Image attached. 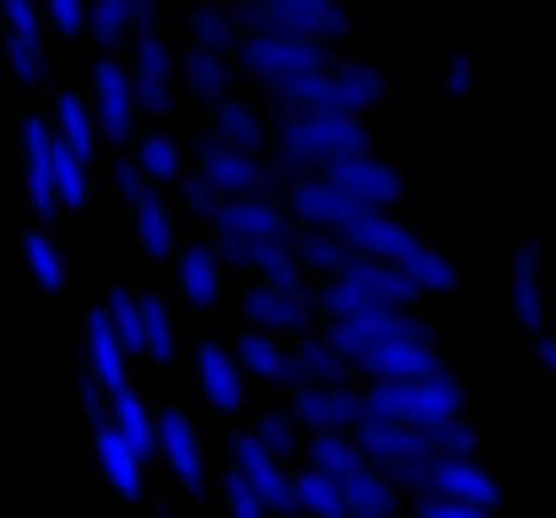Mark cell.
Returning <instances> with one entry per match:
<instances>
[{
	"instance_id": "6da1fadb",
	"label": "cell",
	"mask_w": 556,
	"mask_h": 518,
	"mask_svg": "<svg viewBox=\"0 0 556 518\" xmlns=\"http://www.w3.org/2000/svg\"><path fill=\"white\" fill-rule=\"evenodd\" d=\"M368 405H372V416H389V421H405V427H432V421L459 416L465 389H459V378L443 367V372L405 378V383H372Z\"/></svg>"
},
{
	"instance_id": "7a4b0ae2",
	"label": "cell",
	"mask_w": 556,
	"mask_h": 518,
	"mask_svg": "<svg viewBox=\"0 0 556 518\" xmlns=\"http://www.w3.org/2000/svg\"><path fill=\"white\" fill-rule=\"evenodd\" d=\"M194 157H200V173H205L216 189H227V194L281 200V189H287V178L276 173V163H254V152H238V147H227V141L211 136V130L194 136Z\"/></svg>"
},
{
	"instance_id": "3957f363",
	"label": "cell",
	"mask_w": 556,
	"mask_h": 518,
	"mask_svg": "<svg viewBox=\"0 0 556 518\" xmlns=\"http://www.w3.org/2000/svg\"><path fill=\"white\" fill-rule=\"evenodd\" d=\"M232 22L249 27V33H265V38H336L346 33V11L336 0L325 5H270V0H238L232 5Z\"/></svg>"
},
{
	"instance_id": "277c9868",
	"label": "cell",
	"mask_w": 556,
	"mask_h": 518,
	"mask_svg": "<svg viewBox=\"0 0 556 518\" xmlns=\"http://www.w3.org/2000/svg\"><path fill=\"white\" fill-rule=\"evenodd\" d=\"M325 341L336 345L341 356H368L378 345H432V325L427 319H416V314H405V308H378V314H357V319H336L330 325V336Z\"/></svg>"
},
{
	"instance_id": "5b68a950",
	"label": "cell",
	"mask_w": 556,
	"mask_h": 518,
	"mask_svg": "<svg viewBox=\"0 0 556 518\" xmlns=\"http://www.w3.org/2000/svg\"><path fill=\"white\" fill-rule=\"evenodd\" d=\"M243 65L265 81H281V76H308V71H336L341 60L325 49V43H308V38H265V33H249L238 43Z\"/></svg>"
},
{
	"instance_id": "8992f818",
	"label": "cell",
	"mask_w": 556,
	"mask_h": 518,
	"mask_svg": "<svg viewBox=\"0 0 556 518\" xmlns=\"http://www.w3.org/2000/svg\"><path fill=\"white\" fill-rule=\"evenodd\" d=\"M232 465L249 476V487L260 492V503H265L270 514H303V503H298V476H287L281 459H276L254 432H238V438H232Z\"/></svg>"
},
{
	"instance_id": "52a82bcc",
	"label": "cell",
	"mask_w": 556,
	"mask_h": 518,
	"mask_svg": "<svg viewBox=\"0 0 556 518\" xmlns=\"http://www.w3.org/2000/svg\"><path fill=\"white\" fill-rule=\"evenodd\" d=\"M292 416L319 427V432H341V427H363L372 416V405L368 394H357V389H319V383H308V389L292 394Z\"/></svg>"
},
{
	"instance_id": "ba28073f",
	"label": "cell",
	"mask_w": 556,
	"mask_h": 518,
	"mask_svg": "<svg viewBox=\"0 0 556 518\" xmlns=\"http://www.w3.org/2000/svg\"><path fill=\"white\" fill-rule=\"evenodd\" d=\"M292 211H298L308 227H319V232H341V227H352L357 216H372V205L352 200V194H346V189H336L330 178L292 184Z\"/></svg>"
},
{
	"instance_id": "9c48e42d",
	"label": "cell",
	"mask_w": 556,
	"mask_h": 518,
	"mask_svg": "<svg viewBox=\"0 0 556 518\" xmlns=\"http://www.w3.org/2000/svg\"><path fill=\"white\" fill-rule=\"evenodd\" d=\"M325 178H330L336 189H346L352 200L372 205V211L400 194V173L389 168L383 157H372V152H363V157H336V163L325 168Z\"/></svg>"
},
{
	"instance_id": "30bf717a",
	"label": "cell",
	"mask_w": 556,
	"mask_h": 518,
	"mask_svg": "<svg viewBox=\"0 0 556 518\" xmlns=\"http://www.w3.org/2000/svg\"><path fill=\"white\" fill-rule=\"evenodd\" d=\"M216 227H222V232H243V238H281V243H298V227H292V216H287L276 200L227 194L222 211H216Z\"/></svg>"
},
{
	"instance_id": "8fae6325",
	"label": "cell",
	"mask_w": 556,
	"mask_h": 518,
	"mask_svg": "<svg viewBox=\"0 0 556 518\" xmlns=\"http://www.w3.org/2000/svg\"><path fill=\"white\" fill-rule=\"evenodd\" d=\"M346 249H357V254H368V260H405L410 249H421V238L410 232V227H400V222H389L383 211H372V216H357L352 227H341L336 232Z\"/></svg>"
},
{
	"instance_id": "7c38bea8",
	"label": "cell",
	"mask_w": 556,
	"mask_h": 518,
	"mask_svg": "<svg viewBox=\"0 0 556 518\" xmlns=\"http://www.w3.org/2000/svg\"><path fill=\"white\" fill-rule=\"evenodd\" d=\"M432 497H454V503L497 508V503H503V487H497V481H492V470H481L476 459H448V454H438Z\"/></svg>"
},
{
	"instance_id": "4fadbf2b",
	"label": "cell",
	"mask_w": 556,
	"mask_h": 518,
	"mask_svg": "<svg viewBox=\"0 0 556 518\" xmlns=\"http://www.w3.org/2000/svg\"><path fill=\"white\" fill-rule=\"evenodd\" d=\"M22 157H27V194L38 216H54V130L33 114L22 119Z\"/></svg>"
},
{
	"instance_id": "5bb4252c",
	"label": "cell",
	"mask_w": 556,
	"mask_h": 518,
	"mask_svg": "<svg viewBox=\"0 0 556 518\" xmlns=\"http://www.w3.org/2000/svg\"><path fill=\"white\" fill-rule=\"evenodd\" d=\"M357 448L372 459V470L378 465H394V459H427L432 454L427 438H421V427H405V421H389V416H368L357 427Z\"/></svg>"
},
{
	"instance_id": "9a60e30c",
	"label": "cell",
	"mask_w": 556,
	"mask_h": 518,
	"mask_svg": "<svg viewBox=\"0 0 556 518\" xmlns=\"http://www.w3.org/2000/svg\"><path fill=\"white\" fill-rule=\"evenodd\" d=\"M508 292H514V319L541 336V325H546V303H541V238H525L519 243Z\"/></svg>"
},
{
	"instance_id": "2e32d148",
	"label": "cell",
	"mask_w": 556,
	"mask_h": 518,
	"mask_svg": "<svg viewBox=\"0 0 556 518\" xmlns=\"http://www.w3.org/2000/svg\"><path fill=\"white\" fill-rule=\"evenodd\" d=\"M357 367L372 372L378 383H405V378H427V372H443V362H438V351L432 345H378L368 356H357Z\"/></svg>"
},
{
	"instance_id": "e0dca14e",
	"label": "cell",
	"mask_w": 556,
	"mask_h": 518,
	"mask_svg": "<svg viewBox=\"0 0 556 518\" xmlns=\"http://www.w3.org/2000/svg\"><path fill=\"white\" fill-rule=\"evenodd\" d=\"M157 438H163V448H168L174 476L200 497V492H205V459H200V443H194V427H189L185 410H163V416H157Z\"/></svg>"
},
{
	"instance_id": "ac0fdd59",
	"label": "cell",
	"mask_w": 556,
	"mask_h": 518,
	"mask_svg": "<svg viewBox=\"0 0 556 518\" xmlns=\"http://www.w3.org/2000/svg\"><path fill=\"white\" fill-rule=\"evenodd\" d=\"M314 298H303V292H281V287H254L249 298H243V314L254 319V325H265V330H303L308 319H314Z\"/></svg>"
},
{
	"instance_id": "d6986e66",
	"label": "cell",
	"mask_w": 556,
	"mask_h": 518,
	"mask_svg": "<svg viewBox=\"0 0 556 518\" xmlns=\"http://www.w3.org/2000/svg\"><path fill=\"white\" fill-rule=\"evenodd\" d=\"M92 87H98V119H103V136L109 141H125L130 136V76L114 65V60H98L92 65Z\"/></svg>"
},
{
	"instance_id": "ffe728a7",
	"label": "cell",
	"mask_w": 556,
	"mask_h": 518,
	"mask_svg": "<svg viewBox=\"0 0 556 518\" xmlns=\"http://www.w3.org/2000/svg\"><path fill=\"white\" fill-rule=\"evenodd\" d=\"M238 362H243V367H254V372H265V378H276V383H281V389H292V394L314 383V378H308V367H303L298 356H287L270 336H238Z\"/></svg>"
},
{
	"instance_id": "44dd1931",
	"label": "cell",
	"mask_w": 556,
	"mask_h": 518,
	"mask_svg": "<svg viewBox=\"0 0 556 518\" xmlns=\"http://www.w3.org/2000/svg\"><path fill=\"white\" fill-rule=\"evenodd\" d=\"M98 459L109 465V476H114V487H119L125 497H141V454L130 448V438L119 432L114 416L98 421Z\"/></svg>"
},
{
	"instance_id": "7402d4cb",
	"label": "cell",
	"mask_w": 556,
	"mask_h": 518,
	"mask_svg": "<svg viewBox=\"0 0 556 518\" xmlns=\"http://www.w3.org/2000/svg\"><path fill=\"white\" fill-rule=\"evenodd\" d=\"M341 281H357V287H368V292H378L383 303H410L421 287L400 270V265H389V260H368V254H357L352 260V270L341 276Z\"/></svg>"
},
{
	"instance_id": "603a6c76",
	"label": "cell",
	"mask_w": 556,
	"mask_h": 518,
	"mask_svg": "<svg viewBox=\"0 0 556 518\" xmlns=\"http://www.w3.org/2000/svg\"><path fill=\"white\" fill-rule=\"evenodd\" d=\"M87 336H92V367H98V378L119 394V389H130L125 383V341L114 336V325H109V314L103 308H92V319H87Z\"/></svg>"
},
{
	"instance_id": "cb8c5ba5",
	"label": "cell",
	"mask_w": 556,
	"mask_h": 518,
	"mask_svg": "<svg viewBox=\"0 0 556 518\" xmlns=\"http://www.w3.org/2000/svg\"><path fill=\"white\" fill-rule=\"evenodd\" d=\"M200 383H205L211 405H222V410H232V405L243 400V383H238V362L227 356V345H216V341L200 345Z\"/></svg>"
},
{
	"instance_id": "d4e9b609",
	"label": "cell",
	"mask_w": 556,
	"mask_h": 518,
	"mask_svg": "<svg viewBox=\"0 0 556 518\" xmlns=\"http://www.w3.org/2000/svg\"><path fill=\"white\" fill-rule=\"evenodd\" d=\"M308 459H314V470H325V476H336V481H352V476H368L372 459L352 443V438H341V432H319L314 438V448H308Z\"/></svg>"
},
{
	"instance_id": "484cf974",
	"label": "cell",
	"mask_w": 556,
	"mask_h": 518,
	"mask_svg": "<svg viewBox=\"0 0 556 518\" xmlns=\"http://www.w3.org/2000/svg\"><path fill=\"white\" fill-rule=\"evenodd\" d=\"M114 421H119V432L130 438V448H136L141 459L163 443V438H157V421H152V410L141 405L136 389H119V394H114Z\"/></svg>"
},
{
	"instance_id": "4316f807",
	"label": "cell",
	"mask_w": 556,
	"mask_h": 518,
	"mask_svg": "<svg viewBox=\"0 0 556 518\" xmlns=\"http://www.w3.org/2000/svg\"><path fill=\"white\" fill-rule=\"evenodd\" d=\"M341 492H346V514L352 518H394V487L378 470L341 481Z\"/></svg>"
},
{
	"instance_id": "83f0119b",
	"label": "cell",
	"mask_w": 556,
	"mask_h": 518,
	"mask_svg": "<svg viewBox=\"0 0 556 518\" xmlns=\"http://www.w3.org/2000/svg\"><path fill=\"white\" fill-rule=\"evenodd\" d=\"M298 503H303V514H314V518H352L346 514V492H341V481L325 476V470H314V465L298 476Z\"/></svg>"
},
{
	"instance_id": "f1b7e54d",
	"label": "cell",
	"mask_w": 556,
	"mask_h": 518,
	"mask_svg": "<svg viewBox=\"0 0 556 518\" xmlns=\"http://www.w3.org/2000/svg\"><path fill=\"white\" fill-rule=\"evenodd\" d=\"M216 136H222L227 147H238V152L265 147V125H260V114H254L249 103H238V98L216 103Z\"/></svg>"
},
{
	"instance_id": "f546056e",
	"label": "cell",
	"mask_w": 556,
	"mask_h": 518,
	"mask_svg": "<svg viewBox=\"0 0 556 518\" xmlns=\"http://www.w3.org/2000/svg\"><path fill=\"white\" fill-rule=\"evenodd\" d=\"M298 260H303V265H314V270H336V276H346V270H352V260H357V249H346L336 232L303 227V232H298Z\"/></svg>"
},
{
	"instance_id": "4dcf8cb0",
	"label": "cell",
	"mask_w": 556,
	"mask_h": 518,
	"mask_svg": "<svg viewBox=\"0 0 556 518\" xmlns=\"http://www.w3.org/2000/svg\"><path fill=\"white\" fill-rule=\"evenodd\" d=\"M298 362L308 367V378H314L319 389H346V378H352L346 356L330 341H319V336H303V341H298Z\"/></svg>"
},
{
	"instance_id": "1f68e13d",
	"label": "cell",
	"mask_w": 556,
	"mask_h": 518,
	"mask_svg": "<svg viewBox=\"0 0 556 518\" xmlns=\"http://www.w3.org/2000/svg\"><path fill=\"white\" fill-rule=\"evenodd\" d=\"M185 76H189V87H194L200 98H211V103H227L232 65H227L222 54H211V49H189V54H185Z\"/></svg>"
},
{
	"instance_id": "d6a6232c",
	"label": "cell",
	"mask_w": 556,
	"mask_h": 518,
	"mask_svg": "<svg viewBox=\"0 0 556 518\" xmlns=\"http://www.w3.org/2000/svg\"><path fill=\"white\" fill-rule=\"evenodd\" d=\"M189 33H194V43H200V49H211V54H222V49H238V43H243V38H238L232 11H222V5H194V11H189Z\"/></svg>"
},
{
	"instance_id": "836d02e7",
	"label": "cell",
	"mask_w": 556,
	"mask_h": 518,
	"mask_svg": "<svg viewBox=\"0 0 556 518\" xmlns=\"http://www.w3.org/2000/svg\"><path fill=\"white\" fill-rule=\"evenodd\" d=\"M179 281H185V292L205 308L211 298H216V249H205V243H189L185 254H179Z\"/></svg>"
},
{
	"instance_id": "e575fe53",
	"label": "cell",
	"mask_w": 556,
	"mask_h": 518,
	"mask_svg": "<svg viewBox=\"0 0 556 518\" xmlns=\"http://www.w3.org/2000/svg\"><path fill=\"white\" fill-rule=\"evenodd\" d=\"M319 308L336 314V319H357V314H378V308H394V303H383L378 292L357 287V281H330V287L319 292Z\"/></svg>"
},
{
	"instance_id": "d590c367",
	"label": "cell",
	"mask_w": 556,
	"mask_h": 518,
	"mask_svg": "<svg viewBox=\"0 0 556 518\" xmlns=\"http://www.w3.org/2000/svg\"><path fill=\"white\" fill-rule=\"evenodd\" d=\"M103 314H109L114 336L125 341V351H141V345H147V314H141V298H130L125 287H114L109 303H103Z\"/></svg>"
},
{
	"instance_id": "8d00e7d4",
	"label": "cell",
	"mask_w": 556,
	"mask_h": 518,
	"mask_svg": "<svg viewBox=\"0 0 556 518\" xmlns=\"http://www.w3.org/2000/svg\"><path fill=\"white\" fill-rule=\"evenodd\" d=\"M400 270H405L416 287H438V292H448V287H454V265H448L438 249H427V243H421V249H410V254L400 260Z\"/></svg>"
},
{
	"instance_id": "74e56055",
	"label": "cell",
	"mask_w": 556,
	"mask_h": 518,
	"mask_svg": "<svg viewBox=\"0 0 556 518\" xmlns=\"http://www.w3.org/2000/svg\"><path fill=\"white\" fill-rule=\"evenodd\" d=\"M421 438H427V448H432V454H448V459H470V448H476V427H470V421H459V416L421 427Z\"/></svg>"
},
{
	"instance_id": "f35d334b",
	"label": "cell",
	"mask_w": 556,
	"mask_h": 518,
	"mask_svg": "<svg viewBox=\"0 0 556 518\" xmlns=\"http://www.w3.org/2000/svg\"><path fill=\"white\" fill-rule=\"evenodd\" d=\"M336 81L346 87V103H352V109H368V103L383 98V76H378L372 65H363V60H341V65H336Z\"/></svg>"
},
{
	"instance_id": "ab89813d",
	"label": "cell",
	"mask_w": 556,
	"mask_h": 518,
	"mask_svg": "<svg viewBox=\"0 0 556 518\" xmlns=\"http://www.w3.org/2000/svg\"><path fill=\"white\" fill-rule=\"evenodd\" d=\"M136 227H141V243H147L152 254H168L174 232H168V205H163L157 189H147V200L136 205Z\"/></svg>"
},
{
	"instance_id": "60d3db41",
	"label": "cell",
	"mask_w": 556,
	"mask_h": 518,
	"mask_svg": "<svg viewBox=\"0 0 556 518\" xmlns=\"http://www.w3.org/2000/svg\"><path fill=\"white\" fill-rule=\"evenodd\" d=\"M54 189H60V200L65 205H81L87 200V173H81V157L54 136Z\"/></svg>"
},
{
	"instance_id": "b9f144b4",
	"label": "cell",
	"mask_w": 556,
	"mask_h": 518,
	"mask_svg": "<svg viewBox=\"0 0 556 518\" xmlns=\"http://www.w3.org/2000/svg\"><path fill=\"white\" fill-rule=\"evenodd\" d=\"M54 114H60V141L76 152V157H87L92 152V125H87V114H81V103L71 98V92H60V103H54Z\"/></svg>"
},
{
	"instance_id": "7bdbcfd3",
	"label": "cell",
	"mask_w": 556,
	"mask_h": 518,
	"mask_svg": "<svg viewBox=\"0 0 556 518\" xmlns=\"http://www.w3.org/2000/svg\"><path fill=\"white\" fill-rule=\"evenodd\" d=\"M141 314H147V351L157 356V362H168L174 356V325H168V308H163V298H141Z\"/></svg>"
},
{
	"instance_id": "ee69618b",
	"label": "cell",
	"mask_w": 556,
	"mask_h": 518,
	"mask_svg": "<svg viewBox=\"0 0 556 518\" xmlns=\"http://www.w3.org/2000/svg\"><path fill=\"white\" fill-rule=\"evenodd\" d=\"M27 260H33V270H38V281L49 287V292H60L65 287V265H60V249L43 238V232H27Z\"/></svg>"
},
{
	"instance_id": "f6af8a7d",
	"label": "cell",
	"mask_w": 556,
	"mask_h": 518,
	"mask_svg": "<svg viewBox=\"0 0 556 518\" xmlns=\"http://www.w3.org/2000/svg\"><path fill=\"white\" fill-rule=\"evenodd\" d=\"M136 163L152 173V178H185V173H179V147H174V136H147Z\"/></svg>"
},
{
	"instance_id": "bcb514c9",
	"label": "cell",
	"mask_w": 556,
	"mask_h": 518,
	"mask_svg": "<svg viewBox=\"0 0 556 518\" xmlns=\"http://www.w3.org/2000/svg\"><path fill=\"white\" fill-rule=\"evenodd\" d=\"M292 421H298V416H287V410H265V416H260V427H254V438H260V443L281 459V454H292V448H298Z\"/></svg>"
},
{
	"instance_id": "7dc6e473",
	"label": "cell",
	"mask_w": 556,
	"mask_h": 518,
	"mask_svg": "<svg viewBox=\"0 0 556 518\" xmlns=\"http://www.w3.org/2000/svg\"><path fill=\"white\" fill-rule=\"evenodd\" d=\"M5 49H11V71H16L22 81H43V49H38V38L5 33Z\"/></svg>"
},
{
	"instance_id": "c3c4849f",
	"label": "cell",
	"mask_w": 556,
	"mask_h": 518,
	"mask_svg": "<svg viewBox=\"0 0 556 518\" xmlns=\"http://www.w3.org/2000/svg\"><path fill=\"white\" fill-rule=\"evenodd\" d=\"M136 71H147V76L168 81V71H174V54H168V43H163L157 33H136Z\"/></svg>"
},
{
	"instance_id": "681fc988",
	"label": "cell",
	"mask_w": 556,
	"mask_h": 518,
	"mask_svg": "<svg viewBox=\"0 0 556 518\" xmlns=\"http://www.w3.org/2000/svg\"><path fill=\"white\" fill-rule=\"evenodd\" d=\"M125 22H130L125 0H92V33H98V43H103V49H114V43H119Z\"/></svg>"
},
{
	"instance_id": "f907efd6",
	"label": "cell",
	"mask_w": 556,
	"mask_h": 518,
	"mask_svg": "<svg viewBox=\"0 0 556 518\" xmlns=\"http://www.w3.org/2000/svg\"><path fill=\"white\" fill-rule=\"evenodd\" d=\"M130 98H136L147 114H168V109H174L168 81H157V76H147V71H130Z\"/></svg>"
},
{
	"instance_id": "816d5d0a",
	"label": "cell",
	"mask_w": 556,
	"mask_h": 518,
	"mask_svg": "<svg viewBox=\"0 0 556 518\" xmlns=\"http://www.w3.org/2000/svg\"><path fill=\"white\" fill-rule=\"evenodd\" d=\"M179 184H185V205H189V211H194V216H211V222H216V211H222V189H216V184H211L205 173H185Z\"/></svg>"
},
{
	"instance_id": "f5cc1de1",
	"label": "cell",
	"mask_w": 556,
	"mask_h": 518,
	"mask_svg": "<svg viewBox=\"0 0 556 518\" xmlns=\"http://www.w3.org/2000/svg\"><path fill=\"white\" fill-rule=\"evenodd\" d=\"M227 508H232V518H265V503H260V492L249 487V476L232 465L227 470Z\"/></svg>"
},
{
	"instance_id": "db71d44e",
	"label": "cell",
	"mask_w": 556,
	"mask_h": 518,
	"mask_svg": "<svg viewBox=\"0 0 556 518\" xmlns=\"http://www.w3.org/2000/svg\"><path fill=\"white\" fill-rule=\"evenodd\" d=\"M416 518H492V508H476V503H454V497H421Z\"/></svg>"
},
{
	"instance_id": "11a10c76",
	"label": "cell",
	"mask_w": 556,
	"mask_h": 518,
	"mask_svg": "<svg viewBox=\"0 0 556 518\" xmlns=\"http://www.w3.org/2000/svg\"><path fill=\"white\" fill-rule=\"evenodd\" d=\"M141 173H147V168H141L136 157H119V163H114V184H119V194H125L130 205H141V200H147V189H152Z\"/></svg>"
},
{
	"instance_id": "9f6ffc18",
	"label": "cell",
	"mask_w": 556,
	"mask_h": 518,
	"mask_svg": "<svg viewBox=\"0 0 556 518\" xmlns=\"http://www.w3.org/2000/svg\"><path fill=\"white\" fill-rule=\"evenodd\" d=\"M0 11H5L11 33H22V38H38V11H33V0H0Z\"/></svg>"
},
{
	"instance_id": "6f0895ef",
	"label": "cell",
	"mask_w": 556,
	"mask_h": 518,
	"mask_svg": "<svg viewBox=\"0 0 556 518\" xmlns=\"http://www.w3.org/2000/svg\"><path fill=\"white\" fill-rule=\"evenodd\" d=\"M470 76H476L470 54H454V60H448V92H454V98H465V92H470Z\"/></svg>"
},
{
	"instance_id": "680465c9",
	"label": "cell",
	"mask_w": 556,
	"mask_h": 518,
	"mask_svg": "<svg viewBox=\"0 0 556 518\" xmlns=\"http://www.w3.org/2000/svg\"><path fill=\"white\" fill-rule=\"evenodd\" d=\"M43 5H49L54 27H65V33H76V27H81V0H43Z\"/></svg>"
},
{
	"instance_id": "91938a15",
	"label": "cell",
	"mask_w": 556,
	"mask_h": 518,
	"mask_svg": "<svg viewBox=\"0 0 556 518\" xmlns=\"http://www.w3.org/2000/svg\"><path fill=\"white\" fill-rule=\"evenodd\" d=\"M125 11H130L136 33H157V0H125Z\"/></svg>"
},
{
	"instance_id": "94428289",
	"label": "cell",
	"mask_w": 556,
	"mask_h": 518,
	"mask_svg": "<svg viewBox=\"0 0 556 518\" xmlns=\"http://www.w3.org/2000/svg\"><path fill=\"white\" fill-rule=\"evenodd\" d=\"M81 394H87V410H92V421H109V410H103V400H98V378H92V372H81Z\"/></svg>"
},
{
	"instance_id": "6125c7cd",
	"label": "cell",
	"mask_w": 556,
	"mask_h": 518,
	"mask_svg": "<svg viewBox=\"0 0 556 518\" xmlns=\"http://www.w3.org/2000/svg\"><path fill=\"white\" fill-rule=\"evenodd\" d=\"M535 351H541V362L552 367V378H556V336H541V341H535Z\"/></svg>"
},
{
	"instance_id": "be15d7a7",
	"label": "cell",
	"mask_w": 556,
	"mask_h": 518,
	"mask_svg": "<svg viewBox=\"0 0 556 518\" xmlns=\"http://www.w3.org/2000/svg\"><path fill=\"white\" fill-rule=\"evenodd\" d=\"M270 5H325V0H270Z\"/></svg>"
}]
</instances>
